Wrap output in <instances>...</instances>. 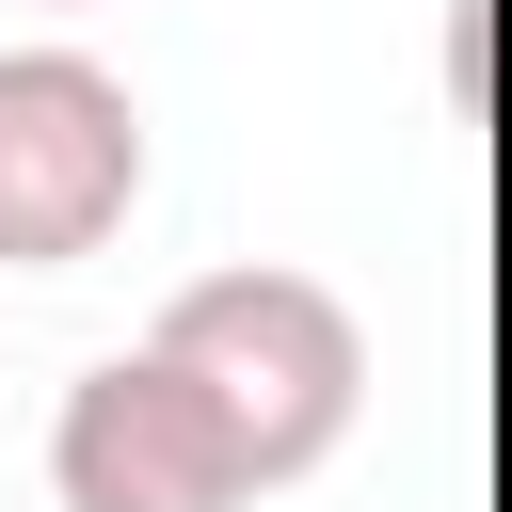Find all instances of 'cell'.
I'll list each match as a JSON object with an SVG mask.
<instances>
[{
    "mask_svg": "<svg viewBox=\"0 0 512 512\" xmlns=\"http://www.w3.org/2000/svg\"><path fill=\"white\" fill-rule=\"evenodd\" d=\"M128 208H144V96L64 32L0 48V272H80Z\"/></svg>",
    "mask_w": 512,
    "mask_h": 512,
    "instance_id": "7a4b0ae2",
    "label": "cell"
},
{
    "mask_svg": "<svg viewBox=\"0 0 512 512\" xmlns=\"http://www.w3.org/2000/svg\"><path fill=\"white\" fill-rule=\"evenodd\" d=\"M48 16H80V0H48Z\"/></svg>",
    "mask_w": 512,
    "mask_h": 512,
    "instance_id": "277c9868",
    "label": "cell"
},
{
    "mask_svg": "<svg viewBox=\"0 0 512 512\" xmlns=\"http://www.w3.org/2000/svg\"><path fill=\"white\" fill-rule=\"evenodd\" d=\"M160 352L208 384V416H224L240 464H256V496L320 480V464L352 448V416H368V320H352L320 272H288V256L192 272V288L160 304Z\"/></svg>",
    "mask_w": 512,
    "mask_h": 512,
    "instance_id": "6da1fadb",
    "label": "cell"
},
{
    "mask_svg": "<svg viewBox=\"0 0 512 512\" xmlns=\"http://www.w3.org/2000/svg\"><path fill=\"white\" fill-rule=\"evenodd\" d=\"M48 496L64 512H256V464L240 432L208 416V384L144 336V352H96L48 416Z\"/></svg>",
    "mask_w": 512,
    "mask_h": 512,
    "instance_id": "3957f363",
    "label": "cell"
}]
</instances>
